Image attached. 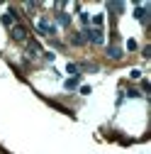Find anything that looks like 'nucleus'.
<instances>
[{
    "label": "nucleus",
    "instance_id": "nucleus-17",
    "mask_svg": "<svg viewBox=\"0 0 151 154\" xmlns=\"http://www.w3.org/2000/svg\"><path fill=\"white\" fill-rule=\"evenodd\" d=\"M90 93H93L90 86H81V95H90Z\"/></svg>",
    "mask_w": 151,
    "mask_h": 154
},
{
    "label": "nucleus",
    "instance_id": "nucleus-15",
    "mask_svg": "<svg viewBox=\"0 0 151 154\" xmlns=\"http://www.w3.org/2000/svg\"><path fill=\"white\" fill-rule=\"evenodd\" d=\"M124 95H127V98H141V93H139L137 88H129V91H127Z\"/></svg>",
    "mask_w": 151,
    "mask_h": 154
},
{
    "label": "nucleus",
    "instance_id": "nucleus-7",
    "mask_svg": "<svg viewBox=\"0 0 151 154\" xmlns=\"http://www.w3.org/2000/svg\"><path fill=\"white\" fill-rule=\"evenodd\" d=\"M56 22H59L61 27H68L71 25V15L68 12H56Z\"/></svg>",
    "mask_w": 151,
    "mask_h": 154
},
{
    "label": "nucleus",
    "instance_id": "nucleus-18",
    "mask_svg": "<svg viewBox=\"0 0 151 154\" xmlns=\"http://www.w3.org/2000/svg\"><path fill=\"white\" fill-rule=\"evenodd\" d=\"M127 49L134 51V49H137V42H134V39H127Z\"/></svg>",
    "mask_w": 151,
    "mask_h": 154
},
{
    "label": "nucleus",
    "instance_id": "nucleus-19",
    "mask_svg": "<svg viewBox=\"0 0 151 154\" xmlns=\"http://www.w3.org/2000/svg\"><path fill=\"white\" fill-rule=\"evenodd\" d=\"M54 56H56V54H51V51H44V59H46V61H54Z\"/></svg>",
    "mask_w": 151,
    "mask_h": 154
},
{
    "label": "nucleus",
    "instance_id": "nucleus-8",
    "mask_svg": "<svg viewBox=\"0 0 151 154\" xmlns=\"http://www.w3.org/2000/svg\"><path fill=\"white\" fill-rule=\"evenodd\" d=\"M78 71H81L78 64H73V61L66 64V73H71V79H81V73H78Z\"/></svg>",
    "mask_w": 151,
    "mask_h": 154
},
{
    "label": "nucleus",
    "instance_id": "nucleus-1",
    "mask_svg": "<svg viewBox=\"0 0 151 154\" xmlns=\"http://www.w3.org/2000/svg\"><path fill=\"white\" fill-rule=\"evenodd\" d=\"M37 32L42 37H54L56 34V25L49 22V17H39V22H37Z\"/></svg>",
    "mask_w": 151,
    "mask_h": 154
},
{
    "label": "nucleus",
    "instance_id": "nucleus-6",
    "mask_svg": "<svg viewBox=\"0 0 151 154\" xmlns=\"http://www.w3.org/2000/svg\"><path fill=\"white\" fill-rule=\"evenodd\" d=\"M107 56H110V59H115V61H120L124 54H122V49H120V47L112 44V47H107Z\"/></svg>",
    "mask_w": 151,
    "mask_h": 154
},
{
    "label": "nucleus",
    "instance_id": "nucleus-13",
    "mask_svg": "<svg viewBox=\"0 0 151 154\" xmlns=\"http://www.w3.org/2000/svg\"><path fill=\"white\" fill-rule=\"evenodd\" d=\"M102 22H105V17H102V15H95V17H93V25H95V29H100Z\"/></svg>",
    "mask_w": 151,
    "mask_h": 154
},
{
    "label": "nucleus",
    "instance_id": "nucleus-3",
    "mask_svg": "<svg viewBox=\"0 0 151 154\" xmlns=\"http://www.w3.org/2000/svg\"><path fill=\"white\" fill-rule=\"evenodd\" d=\"M10 37H12L15 42H27V27L17 22L15 27H10Z\"/></svg>",
    "mask_w": 151,
    "mask_h": 154
},
{
    "label": "nucleus",
    "instance_id": "nucleus-16",
    "mask_svg": "<svg viewBox=\"0 0 151 154\" xmlns=\"http://www.w3.org/2000/svg\"><path fill=\"white\" fill-rule=\"evenodd\" d=\"M81 22H83L85 27L90 25V15H88V12H81Z\"/></svg>",
    "mask_w": 151,
    "mask_h": 154
},
{
    "label": "nucleus",
    "instance_id": "nucleus-11",
    "mask_svg": "<svg viewBox=\"0 0 151 154\" xmlns=\"http://www.w3.org/2000/svg\"><path fill=\"white\" fill-rule=\"evenodd\" d=\"M64 88H66V91H76V88H78V79H68V81H64Z\"/></svg>",
    "mask_w": 151,
    "mask_h": 154
},
{
    "label": "nucleus",
    "instance_id": "nucleus-2",
    "mask_svg": "<svg viewBox=\"0 0 151 154\" xmlns=\"http://www.w3.org/2000/svg\"><path fill=\"white\" fill-rule=\"evenodd\" d=\"M81 37H83L85 42H93V44H102V42H105L102 32H100V29H93V27H85V29L81 32Z\"/></svg>",
    "mask_w": 151,
    "mask_h": 154
},
{
    "label": "nucleus",
    "instance_id": "nucleus-4",
    "mask_svg": "<svg viewBox=\"0 0 151 154\" xmlns=\"http://www.w3.org/2000/svg\"><path fill=\"white\" fill-rule=\"evenodd\" d=\"M3 25H5V27H15V25H17V12H15V10H10V12L3 15Z\"/></svg>",
    "mask_w": 151,
    "mask_h": 154
},
{
    "label": "nucleus",
    "instance_id": "nucleus-10",
    "mask_svg": "<svg viewBox=\"0 0 151 154\" xmlns=\"http://www.w3.org/2000/svg\"><path fill=\"white\" fill-rule=\"evenodd\" d=\"M134 17H137V20L144 25V22H146V8H144V5H139V8L134 10Z\"/></svg>",
    "mask_w": 151,
    "mask_h": 154
},
{
    "label": "nucleus",
    "instance_id": "nucleus-12",
    "mask_svg": "<svg viewBox=\"0 0 151 154\" xmlns=\"http://www.w3.org/2000/svg\"><path fill=\"white\" fill-rule=\"evenodd\" d=\"M71 44H76V47H81V44H85V39H83L81 34H73V37H71Z\"/></svg>",
    "mask_w": 151,
    "mask_h": 154
},
{
    "label": "nucleus",
    "instance_id": "nucleus-9",
    "mask_svg": "<svg viewBox=\"0 0 151 154\" xmlns=\"http://www.w3.org/2000/svg\"><path fill=\"white\" fill-rule=\"evenodd\" d=\"M107 10L115 12V15H122L124 12V3H107Z\"/></svg>",
    "mask_w": 151,
    "mask_h": 154
},
{
    "label": "nucleus",
    "instance_id": "nucleus-14",
    "mask_svg": "<svg viewBox=\"0 0 151 154\" xmlns=\"http://www.w3.org/2000/svg\"><path fill=\"white\" fill-rule=\"evenodd\" d=\"M129 79H132V81H139V79H141V71H139V69H132V71H129Z\"/></svg>",
    "mask_w": 151,
    "mask_h": 154
},
{
    "label": "nucleus",
    "instance_id": "nucleus-5",
    "mask_svg": "<svg viewBox=\"0 0 151 154\" xmlns=\"http://www.w3.org/2000/svg\"><path fill=\"white\" fill-rule=\"evenodd\" d=\"M39 51H42L39 42H34V39H27V54H29V56H37Z\"/></svg>",
    "mask_w": 151,
    "mask_h": 154
}]
</instances>
